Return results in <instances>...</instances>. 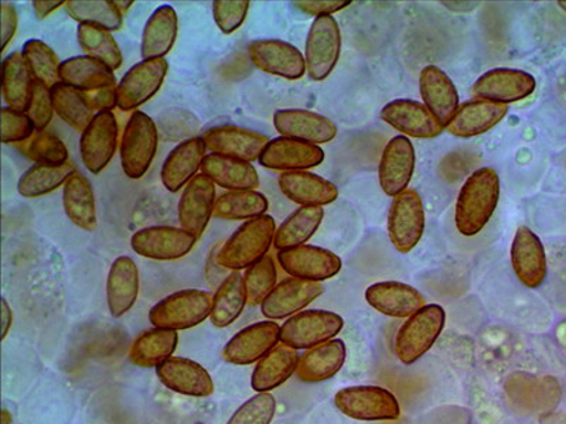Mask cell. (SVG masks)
<instances>
[{"mask_svg": "<svg viewBox=\"0 0 566 424\" xmlns=\"http://www.w3.org/2000/svg\"><path fill=\"white\" fill-rule=\"evenodd\" d=\"M416 148L407 136L398 135L382 150L378 180L384 193L397 197L408 190L416 170Z\"/></svg>", "mask_w": 566, "mask_h": 424, "instance_id": "obj_17", "label": "cell"}, {"mask_svg": "<svg viewBox=\"0 0 566 424\" xmlns=\"http://www.w3.org/2000/svg\"><path fill=\"white\" fill-rule=\"evenodd\" d=\"M510 256L515 276L527 289L544 285L548 275L547 255L543 242L528 226H520L515 232Z\"/></svg>", "mask_w": 566, "mask_h": 424, "instance_id": "obj_20", "label": "cell"}, {"mask_svg": "<svg viewBox=\"0 0 566 424\" xmlns=\"http://www.w3.org/2000/svg\"><path fill=\"white\" fill-rule=\"evenodd\" d=\"M283 271L296 279L321 283L340 274L343 262L335 252L313 245L280 251L276 255Z\"/></svg>", "mask_w": 566, "mask_h": 424, "instance_id": "obj_11", "label": "cell"}, {"mask_svg": "<svg viewBox=\"0 0 566 424\" xmlns=\"http://www.w3.org/2000/svg\"><path fill=\"white\" fill-rule=\"evenodd\" d=\"M63 206L69 220L84 231L97 229V206L93 186L87 177L75 171L65 181L63 189Z\"/></svg>", "mask_w": 566, "mask_h": 424, "instance_id": "obj_37", "label": "cell"}, {"mask_svg": "<svg viewBox=\"0 0 566 424\" xmlns=\"http://www.w3.org/2000/svg\"><path fill=\"white\" fill-rule=\"evenodd\" d=\"M342 53V32L333 17L313 20L305 45L306 73L313 81H325L336 68Z\"/></svg>", "mask_w": 566, "mask_h": 424, "instance_id": "obj_9", "label": "cell"}, {"mask_svg": "<svg viewBox=\"0 0 566 424\" xmlns=\"http://www.w3.org/2000/svg\"><path fill=\"white\" fill-rule=\"evenodd\" d=\"M35 80L22 52L9 54L2 64L3 100L9 108L27 113Z\"/></svg>", "mask_w": 566, "mask_h": 424, "instance_id": "obj_38", "label": "cell"}, {"mask_svg": "<svg viewBox=\"0 0 566 424\" xmlns=\"http://www.w3.org/2000/svg\"><path fill=\"white\" fill-rule=\"evenodd\" d=\"M248 55L256 68L285 80H301L306 74L305 55L282 40H254L248 45Z\"/></svg>", "mask_w": 566, "mask_h": 424, "instance_id": "obj_15", "label": "cell"}, {"mask_svg": "<svg viewBox=\"0 0 566 424\" xmlns=\"http://www.w3.org/2000/svg\"><path fill=\"white\" fill-rule=\"evenodd\" d=\"M77 39L88 57L98 60L111 70H119L124 63L123 52L109 30L78 24Z\"/></svg>", "mask_w": 566, "mask_h": 424, "instance_id": "obj_46", "label": "cell"}, {"mask_svg": "<svg viewBox=\"0 0 566 424\" xmlns=\"http://www.w3.org/2000/svg\"><path fill=\"white\" fill-rule=\"evenodd\" d=\"M244 280L248 303H250L251 306L262 305L268 295H270L276 286L277 272L275 261L272 259V256L266 255L264 259L248 267Z\"/></svg>", "mask_w": 566, "mask_h": 424, "instance_id": "obj_48", "label": "cell"}, {"mask_svg": "<svg viewBox=\"0 0 566 424\" xmlns=\"http://www.w3.org/2000/svg\"><path fill=\"white\" fill-rule=\"evenodd\" d=\"M419 93L429 113L447 129L460 106L457 85L451 77L437 65H427L419 74Z\"/></svg>", "mask_w": 566, "mask_h": 424, "instance_id": "obj_26", "label": "cell"}, {"mask_svg": "<svg viewBox=\"0 0 566 424\" xmlns=\"http://www.w3.org/2000/svg\"><path fill=\"white\" fill-rule=\"evenodd\" d=\"M274 216L261 215L248 220L216 254L217 265L222 269L240 272L264 259L274 244L276 234Z\"/></svg>", "mask_w": 566, "mask_h": 424, "instance_id": "obj_2", "label": "cell"}, {"mask_svg": "<svg viewBox=\"0 0 566 424\" xmlns=\"http://www.w3.org/2000/svg\"><path fill=\"white\" fill-rule=\"evenodd\" d=\"M447 322V312L439 305H427L407 318L394 342L398 360L406 365L417 362L431 350Z\"/></svg>", "mask_w": 566, "mask_h": 424, "instance_id": "obj_4", "label": "cell"}, {"mask_svg": "<svg viewBox=\"0 0 566 424\" xmlns=\"http://www.w3.org/2000/svg\"><path fill=\"white\" fill-rule=\"evenodd\" d=\"M196 236L176 226H148L135 232L130 246L135 254L154 261H176L190 254Z\"/></svg>", "mask_w": 566, "mask_h": 424, "instance_id": "obj_13", "label": "cell"}, {"mask_svg": "<svg viewBox=\"0 0 566 424\" xmlns=\"http://www.w3.org/2000/svg\"><path fill=\"white\" fill-rule=\"evenodd\" d=\"M535 88L537 81L527 71L494 68L476 80L473 95L490 103L509 105L528 98Z\"/></svg>", "mask_w": 566, "mask_h": 424, "instance_id": "obj_14", "label": "cell"}, {"mask_svg": "<svg viewBox=\"0 0 566 424\" xmlns=\"http://www.w3.org/2000/svg\"><path fill=\"white\" fill-rule=\"evenodd\" d=\"M2 424H12V415L4 409L2 413Z\"/></svg>", "mask_w": 566, "mask_h": 424, "instance_id": "obj_60", "label": "cell"}, {"mask_svg": "<svg viewBox=\"0 0 566 424\" xmlns=\"http://www.w3.org/2000/svg\"><path fill=\"white\" fill-rule=\"evenodd\" d=\"M509 114V106L490 103L484 99H470L460 104L451 123L447 125L449 134L457 138L469 139L483 135L497 126Z\"/></svg>", "mask_w": 566, "mask_h": 424, "instance_id": "obj_28", "label": "cell"}, {"mask_svg": "<svg viewBox=\"0 0 566 424\" xmlns=\"http://www.w3.org/2000/svg\"><path fill=\"white\" fill-rule=\"evenodd\" d=\"M203 140L206 148L212 153L252 163L260 160L271 139L240 126L222 125L206 130Z\"/></svg>", "mask_w": 566, "mask_h": 424, "instance_id": "obj_19", "label": "cell"}, {"mask_svg": "<svg viewBox=\"0 0 566 424\" xmlns=\"http://www.w3.org/2000/svg\"><path fill=\"white\" fill-rule=\"evenodd\" d=\"M277 184L287 200L301 206H325L338 197L336 184L311 171H287L280 176Z\"/></svg>", "mask_w": 566, "mask_h": 424, "instance_id": "obj_30", "label": "cell"}, {"mask_svg": "<svg viewBox=\"0 0 566 424\" xmlns=\"http://www.w3.org/2000/svg\"><path fill=\"white\" fill-rule=\"evenodd\" d=\"M34 134V126L27 113L4 106L2 109V141L4 145L30 140Z\"/></svg>", "mask_w": 566, "mask_h": 424, "instance_id": "obj_52", "label": "cell"}, {"mask_svg": "<svg viewBox=\"0 0 566 424\" xmlns=\"http://www.w3.org/2000/svg\"><path fill=\"white\" fill-rule=\"evenodd\" d=\"M179 19L170 4H164L150 14L142 33L140 54L144 60L165 59L174 49Z\"/></svg>", "mask_w": 566, "mask_h": 424, "instance_id": "obj_34", "label": "cell"}, {"mask_svg": "<svg viewBox=\"0 0 566 424\" xmlns=\"http://www.w3.org/2000/svg\"><path fill=\"white\" fill-rule=\"evenodd\" d=\"M168 70L169 63L165 59L142 60L134 65L116 85L118 108L129 113L148 103L159 93Z\"/></svg>", "mask_w": 566, "mask_h": 424, "instance_id": "obj_10", "label": "cell"}, {"mask_svg": "<svg viewBox=\"0 0 566 424\" xmlns=\"http://www.w3.org/2000/svg\"><path fill=\"white\" fill-rule=\"evenodd\" d=\"M27 155L38 165L69 163V149L64 141L48 130L35 132L28 141Z\"/></svg>", "mask_w": 566, "mask_h": 424, "instance_id": "obj_49", "label": "cell"}, {"mask_svg": "<svg viewBox=\"0 0 566 424\" xmlns=\"http://www.w3.org/2000/svg\"><path fill=\"white\" fill-rule=\"evenodd\" d=\"M300 358L293 348L276 346L261 361H258L252 372V389L258 393H264L280 388L296 372Z\"/></svg>", "mask_w": 566, "mask_h": 424, "instance_id": "obj_36", "label": "cell"}, {"mask_svg": "<svg viewBox=\"0 0 566 424\" xmlns=\"http://www.w3.org/2000/svg\"><path fill=\"white\" fill-rule=\"evenodd\" d=\"M248 303L244 276L240 272H231L221 282L216 295L212 296L210 320L212 326L226 328L239 320Z\"/></svg>", "mask_w": 566, "mask_h": 424, "instance_id": "obj_39", "label": "cell"}, {"mask_svg": "<svg viewBox=\"0 0 566 424\" xmlns=\"http://www.w3.org/2000/svg\"><path fill=\"white\" fill-rule=\"evenodd\" d=\"M325 293L322 283L307 282L290 277L277 283L275 289L268 295L261 305V311L270 320H283L306 309Z\"/></svg>", "mask_w": 566, "mask_h": 424, "instance_id": "obj_23", "label": "cell"}, {"mask_svg": "<svg viewBox=\"0 0 566 424\" xmlns=\"http://www.w3.org/2000/svg\"><path fill=\"white\" fill-rule=\"evenodd\" d=\"M274 126L283 138L317 146L328 144L337 135V126L332 119L306 109L276 110Z\"/></svg>", "mask_w": 566, "mask_h": 424, "instance_id": "obj_24", "label": "cell"}, {"mask_svg": "<svg viewBox=\"0 0 566 424\" xmlns=\"http://www.w3.org/2000/svg\"><path fill=\"white\" fill-rule=\"evenodd\" d=\"M60 83L67 84L84 94L118 85L114 71L88 55H77L62 62Z\"/></svg>", "mask_w": 566, "mask_h": 424, "instance_id": "obj_35", "label": "cell"}, {"mask_svg": "<svg viewBox=\"0 0 566 424\" xmlns=\"http://www.w3.org/2000/svg\"><path fill=\"white\" fill-rule=\"evenodd\" d=\"M87 95L91 108L99 113H111V109L118 106V98H116V87H106Z\"/></svg>", "mask_w": 566, "mask_h": 424, "instance_id": "obj_55", "label": "cell"}, {"mask_svg": "<svg viewBox=\"0 0 566 424\" xmlns=\"http://www.w3.org/2000/svg\"><path fill=\"white\" fill-rule=\"evenodd\" d=\"M177 342L179 336L176 331L150 328L136 337L129 351L130 361L140 368L158 367L174 356Z\"/></svg>", "mask_w": 566, "mask_h": 424, "instance_id": "obj_40", "label": "cell"}, {"mask_svg": "<svg viewBox=\"0 0 566 424\" xmlns=\"http://www.w3.org/2000/svg\"><path fill=\"white\" fill-rule=\"evenodd\" d=\"M381 119L407 138L433 139L444 130L427 106L413 99H396L384 105Z\"/></svg>", "mask_w": 566, "mask_h": 424, "instance_id": "obj_22", "label": "cell"}, {"mask_svg": "<svg viewBox=\"0 0 566 424\" xmlns=\"http://www.w3.org/2000/svg\"><path fill=\"white\" fill-rule=\"evenodd\" d=\"M65 10L80 24H91L109 32L123 28L124 13L113 0H70L65 2Z\"/></svg>", "mask_w": 566, "mask_h": 424, "instance_id": "obj_45", "label": "cell"}, {"mask_svg": "<svg viewBox=\"0 0 566 424\" xmlns=\"http://www.w3.org/2000/svg\"><path fill=\"white\" fill-rule=\"evenodd\" d=\"M387 230L389 241L399 254L407 255L416 250L424 231V209L418 191L408 189L394 197Z\"/></svg>", "mask_w": 566, "mask_h": 424, "instance_id": "obj_8", "label": "cell"}, {"mask_svg": "<svg viewBox=\"0 0 566 424\" xmlns=\"http://www.w3.org/2000/svg\"><path fill=\"white\" fill-rule=\"evenodd\" d=\"M75 173L74 165H34L19 179L18 191L24 199L53 193Z\"/></svg>", "mask_w": 566, "mask_h": 424, "instance_id": "obj_43", "label": "cell"}, {"mask_svg": "<svg viewBox=\"0 0 566 424\" xmlns=\"http://www.w3.org/2000/svg\"><path fill=\"white\" fill-rule=\"evenodd\" d=\"M216 200V184L203 173L197 174L185 187L177 205L180 229L190 232L199 241L214 215Z\"/></svg>", "mask_w": 566, "mask_h": 424, "instance_id": "obj_16", "label": "cell"}, {"mask_svg": "<svg viewBox=\"0 0 566 424\" xmlns=\"http://www.w3.org/2000/svg\"><path fill=\"white\" fill-rule=\"evenodd\" d=\"M366 300L373 309L394 318L411 317L427 306L416 287L401 282L374 283L366 290Z\"/></svg>", "mask_w": 566, "mask_h": 424, "instance_id": "obj_29", "label": "cell"}, {"mask_svg": "<svg viewBox=\"0 0 566 424\" xmlns=\"http://www.w3.org/2000/svg\"><path fill=\"white\" fill-rule=\"evenodd\" d=\"M346 357L345 341L337 338L312 348L303 353L297 362V380L307 383L331 380L345 365Z\"/></svg>", "mask_w": 566, "mask_h": 424, "instance_id": "obj_32", "label": "cell"}, {"mask_svg": "<svg viewBox=\"0 0 566 424\" xmlns=\"http://www.w3.org/2000/svg\"><path fill=\"white\" fill-rule=\"evenodd\" d=\"M156 375L180 395L206 398L214 393V382L205 367L187 358L171 357L156 367Z\"/></svg>", "mask_w": 566, "mask_h": 424, "instance_id": "obj_25", "label": "cell"}, {"mask_svg": "<svg viewBox=\"0 0 566 424\" xmlns=\"http://www.w3.org/2000/svg\"><path fill=\"white\" fill-rule=\"evenodd\" d=\"M345 327L343 317L327 310H306L287 318L281 327V342L293 350H312L335 337Z\"/></svg>", "mask_w": 566, "mask_h": 424, "instance_id": "obj_6", "label": "cell"}, {"mask_svg": "<svg viewBox=\"0 0 566 424\" xmlns=\"http://www.w3.org/2000/svg\"><path fill=\"white\" fill-rule=\"evenodd\" d=\"M118 136L119 125L113 113L95 114L80 138L81 160L90 173L99 174L109 165L118 148Z\"/></svg>", "mask_w": 566, "mask_h": 424, "instance_id": "obj_12", "label": "cell"}, {"mask_svg": "<svg viewBox=\"0 0 566 424\" xmlns=\"http://www.w3.org/2000/svg\"><path fill=\"white\" fill-rule=\"evenodd\" d=\"M276 412V399L270 392L248 399L227 424H271Z\"/></svg>", "mask_w": 566, "mask_h": 424, "instance_id": "obj_50", "label": "cell"}, {"mask_svg": "<svg viewBox=\"0 0 566 424\" xmlns=\"http://www.w3.org/2000/svg\"><path fill=\"white\" fill-rule=\"evenodd\" d=\"M323 160H325V151L321 146L280 136L270 140L258 161L262 168L287 173V171H307L317 168Z\"/></svg>", "mask_w": 566, "mask_h": 424, "instance_id": "obj_21", "label": "cell"}, {"mask_svg": "<svg viewBox=\"0 0 566 424\" xmlns=\"http://www.w3.org/2000/svg\"><path fill=\"white\" fill-rule=\"evenodd\" d=\"M60 7H65V2H63V0H34L33 2L35 17L40 20L50 17V14Z\"/></svg>", "mask_w": 566, "mask_h": 424, "instance_id": "obj_57", "label": "cell"}, {"mask_svg": "<svg viewBox=\"0 0 566 424\" xmlns=\"http://www.w3.org/2000/svg\"><path fill=\"white\" fill-rule=\"evenodd\" d=\"M50 93H52L54 113L63 119V123L83 134L95 116L87 95L64 83L55 84L50 88Z\"/></svg>", "mask_w": 566, "mask_h": 424, "instance_id": "obj_42", "label": "cell"}, {"mask_svg": "<svg viewBox=\"0 0 566 424\" xmlns=\"http://www.w3.org/2000/svg\"><path fill=\"white\" fill-rule=\"evenodd\" d=\"M116 4H118V8L120 10V12H126V10H128L130 7H133L134 2L133 0H130V2H116Z\"/></svg>", "mask_w": 566, "mask_h": 424, "instance_id": "obj_59", "label": "cell"}, {"mask_svg": "<svg viewBox=\"0 0 566 424\" xmlns=\"http://www.w3.org/2000/svg\"><path fill=\"white\" fill-rule=\"evenodd\" d=\"M206 150L203 138H190L177 145L161 166L160 179L165 189L177 193L189 184L203 166Z\"/></svg>", "mask_w": 566, "mask_h": 424, "instance_id": "obj_27", "label": "cell"}, {"mask_svg": "<svg viewBox=\"0 0 566 424\" xmlns=\"http://www.w3.org/2000/svg\"><path fill=\"white\" fill-rule=\"evenodd\" d=\"M281 341V327L272 320L255 322L231 338L222 358L234 365H251L261 361Z\"/></svg>", "mask_w": 566, "mask_h": 424, "instance_id": "obj_18", "label": "cell"}, {"mask_svg": "<svg viewBox=\"0 0 566 424\" xmlns=\"http://www.w3.org/2000/svg\"><path fill=\"white\" fill-rule=\"evenodd\" d=\"M53 114L54 106L50 88L35 81L32 99L27 109V115L32 120L35 132H42L48 128L52 123Z\"/></svg>", "mask_w": 566, "mask_h": 424, "instance_id": "obj_53", "label": "cell"}, {"mask_svg": "<svg viewBox=\"0 0 566 424\" xmlns=\"http://www.w3.org/2000/svg\"><path fill=\"white\" fill-rule=\"evenodd\" d=\"M201 173L227 191L255 190L261 184L254 166L248 161L226 158V156L216 153L206 156Z\"/></svg>", "mask_w": 566, "mask_h": 424, "instance_id": "obj_33", "label": "cell"}, {"mask_svg": "<svg viewBox=\"0 0 566 424\" xmlns=\"http://www.w3.org/2000/svg\"><path fill=\"white\" fill-rule=\"evenodd\" d=\"M139 295V271L133 257L119 256L106 279V301L111 315L119 318L133 309Z\"/></svg>", "mask_w": 566, "mask_h": 424, "instance_id": "obj_31", "label": "cell"}, {"mask_svg": "<svg viewBox=\"0 0 566 424\" xmlns=\"http://www.w3.org/2000/svg\"><path fill=\"white\" fill-rule=\"evenodd\" d=\"M196 424H205V423H196Z\"/></svg>", "mask_w": 566, "mask_h": 424, "instance_id": "obj_62", "label": "cell"}, {"mask_svg": "<svg viewBox=\"0 0 566 424\" xmlns=\"http://www.w3.org/2000/svg\"><path fill=\"white\" fill-rule=\"evenodd\" d=\"M352 0H300L293 3V7L310 17H333V13L350 7Z\"/></svg>", "mask_w": 566, "mask_h": 424, "instance_id": "obj_54", "label": "cell"}, {"mask_svg": "<svg viewBox=\"0 0 566 424\" xmlns=\"http://www.w3.org/2000/svg\"><path fill=\"white\" fill-rule=\"evenodd\" d=\"M250 7L248 0H217L212 3V17L222 33L231 34L242 26Z\"/></svg>", "mask_w": 566, "mask_h": 424, "instance_id": "obj_51", "label": "cell"}, {"mask_svg": "<svg viewBox=\"0 0 566 424\" xmlns=\"http://www.w3.org/2000/svg\"><path fill=\"white\" fill-rule=\"evenodd\" d=\"M323 219H325V210L322 206H301L276 230L275 250L280 252L306 245V242L316 234Z\"/></svg>", "mask_w": 566, "mask_h": 424, "instance_id": "obj_41", "label": "cell"}, {"mask_svg": "<svg viewBox=\"0 0 566 424\" xmlns=\"http://www.w3.org/2000/svg\"><path fill=\"white\" fill-rule=\"evenodd\" d=\"M558 4H559V8L565 10V12H566V0H560V2H558Z\"/></svg>", "mask_w": 566, "mask_h": 424, "instance_id": "obj_61", "label": "cell"}, {"mask_svg": "<svg viewBox=\"0 0 566 424\" xmlns=\"http://www.w3.org/2000/svg\"><path fill=\"white\" fill-rule=\"evenodd\" d=\"M500 177L492 168H480L464 181L454 205V224L463 236L482 232L500 200Z\"/></svg>", "mask_w": 566, "mask_h": 424, "instance_id": "obj_1", "label": "cell"}, {"mask_svg": "<svg viewBox=\"0 0 566 424\" xmlns=\"http://www.w3.org/2000/svg\"><path fill=\"white\" fill-rule=\"evenodd\" d=\"M18 12L14 4L2 3V52L7 50L10 42H12L14 34L18 32Z\"/></svg>", "mask_w": 566, "mask_h": 424, "instance_id": "obj_56", "label": "cell"}, {"mask_svg": "<svg viewBox=\"0 0 566 424\" xmlns=\"http://www.w3.org/2000/svg\"><path fill=\"white\" fill-rule=\"evenodd\" d=\"M158 146L159 130L155 120L142 110H135L120 140V166L125 176L139 180L148 173Z\"/></svg>", "mask_w": 566, "mask_h": 424, "instance_id": "obj_3", "label": "cell"}, {"mask_svg": "<svg viewBox=\"0 0 566 424\" xmlns=\"http://www.w3.org/2000/svg\"><path fill=\"white\" fill-rule=\"evenodd\" d=\"M270 203L255 190L226 191L216 200L214 216L227 221L252 220L265 215Z\"/></svg>", "mask_w": 566, "mask_h": 424, "instance_id": "obj_44", "label": "cell"}, {"mask_svg": "<svg viewBox=\"0 0 566 424\" xmlns=\"http://www.w3.org/2000/svg\"><path fill=\"white\" fill-rule=\"evenodd\" d=\"M13 325V311L7 299L2 300V340L8 337Z\"/></svg>", "mask_w": 566, "mask_h": 424, "instance_id": "obj_58", "label": "cell"}, {"mask_svg": "<svg viewBox=\"0 0 566 424\" xmlns=\"http://www.w3.org/2000/svg\"><path fill=\"white\" fill-rule=\"evenodd\" d=\"M335 403L343 415L356 421H397L401 416L397 398L386 388L348 386L336 393Z\"/></svg>", "mask_w": 566, "mask_h": 424, "instance_id": "obj_7", "label": "cell"}, {"mask_svg": "<svg viewBox=\"0 0 566 424\" xmlns=\"http://www.w3.org/2000/svg\"><path fill=\"white\" fill-rule=\"evenodd\" d=\"M212 296L205 290L187 289L165 297L151 307L149 321L156 328L179 331L201 325L210 317Z\"/></svg>", "mask_w": 566, "mask_h": 424, "instance_id": "obj_5", "label": "cell"}, {"mask_svg": "<svg viewBox=\"0 0 566 424\" xmlns=\"http://www.w3.org/2000/svg\"><path fill=\"white\" fill-rule=\"evenodd\" d=\"M22 54L38 83L45 85L48 88H52L60 83V65H62V62H60L53 49L49 47L42 40H28L23 45Z\"/></svg>", "mask_w": 566, "mask_h": 424, "instance_id": "obj_47", "label": "cell"}]
</instances>
